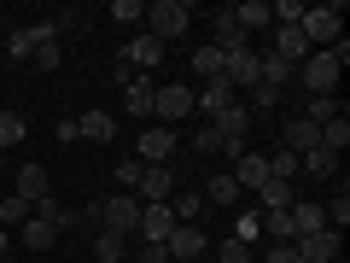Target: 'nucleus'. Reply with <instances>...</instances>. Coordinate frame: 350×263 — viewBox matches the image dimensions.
<instances>
[{"label":"nucleus","mask_w":350,"mask_h":263,"mask_svg":"<svg viewBox=\"0 0 350 263\" xmlns=\"http://www.w3.org/2000/svg\"><path fill=\"white\" fill-rule=\"evenodd\" d=\"M228 175H234V188H239V193H257L262 181H269V158H262V152H239Z\"/></svg>","instance_id":"f8f14e48"},{"label":"nucleus","mask_w":350,"mask_h":263,"mask_svg":"<svg viewBox=\"0 0 350 263\" xmlns=\"http://www.w3.org/2000/svg\"><path fill=\"white\" fill-rule=\"evenodd\" d=\"M152 117H158L163 129H170V123H187V117H193V88L187 82H163L158 94H152Z\"/></svg>","instance_id":"7ed1b4c3"},{"label":"nucleus","mask_w":350,"mask_h":263,"mask_svg":"<svg viewBox=\"0 0 350 263\" xmlns=\"http://www.w3.org/2000/svg\"><path fill=\"white\" fill-rule=\"evenodd\" d=\"M163 251H170V258H199V251H211V246H204L199 223H175V234L163 240Z\"/></svg>","instance_id":"ddd939ff"},{"label":"nucleus","mask_w":350,"mask_h":263,"mask_svg":"<svg viewBox=\"0 0 350 263\" xmlns=\"http://www.w3.org/2000/svg\"><path fill=\"white\" fill-rule=\"evenodd\" d=\"M152 94H158V88H152V76H140V82L123 88V105H129L135 117H146V123H152Z\"/></svg>","instance_id":"b1692460"},{"label":"nucleus","mask_w":350,"mask_h":263,"mask_svg":"<svg viewBox=\"0 0 350 263\" xmlns=\"http://www.w3.org/2000/svg\"><path fill=\"white\" fill-rule=\"evenodd\" d=\"M257 199H262V211H292V205H298L292 199V181H262Z\"/></svg>","instance_id":"a878e982"},{"label":"nucleus","mask_w":350,"mask_h":263,"mask_svg":"<svg viewBox=\"0 0 350 263\" xmlns=\"http://www.w3.org/2000/svg\"><path fill=\"white\" fill-rule=\"evenodd\" d=\"M298 76H304V88H310V100L315 94H333L338 88V59L333 53H310V59L298 64Z\"/></svg>","instance_id":"39448f33"},{"label":"nucleus","mask_w":350,"mask_h":263,"mask_svg":"<svg viewBox=\"0 0 350 263\" xmlns=\"http://www.w3.org/2000/svg\"><path fill=\"white\" fill-rule=\"evenodd\" d=\"M18 240H24V246H29V251H47V246H53V240H59V228H47V223H41V216H29V223H24V228H18Z\"/></svg>","instance_id":"7c9ffc66"},{"label":"nucleus","mask_w":350,"mask_h":263,"mask_svg":"<svg viewBox=\"0 0 350 263\" xmlns=\"http://www.w3.org/2000/svg\"><path fill=\"white\" fill-rule=\"evenodd\" d=\"M239 94H234V82H199V94H193V117H216V112H228Z\"/></svg>","instance_id":"6e6552de"},{"label":"nucleus","mask_w":350,"mask_h":263,"mask_svg":"<svg viewBox=\"0 0 350 263\" xmlns=\"http://www.w3.org/2000/svg\"><path fill=\"white\" fill-rule=\"evenodd\" d=\"M292 246H298V258H304V263H333L338 251H345V234L321 228V234H304V240H292Z\"/></svg>","instance_id":"1a4fd4ad"},{"label":"nucleus","mask_w":350,"mask_h":263,"mask_svg":"<svg viewBox=\"0 0 350 263\" xmlns=\"http://www.w3.org/2000/svg\"><path fill=\"white\" fill-rule=\"evenodd\" d=\"M216 263H251V246H239V240H222V246H216Z\"/></svg>","instance_id":"79ce46f5"},{"label":"nucleus","mask_w":350,"mask_h":263,"mask_svg":"<svg viewBox=\"0 0 350 263\" xmlns=\"http://www.w3.org/2000/svg\"><path fill=\"white\" fill-rule=\"evenodd\" d=\"M76 140H105V147H111L117 140V117L111 112H82L76 117Z\"/></svg>","instance_id":"4468645a"},{"label":"nucleus","mask_w":350,"mask_h":263,"mask_svg":"<svg viewBox=\"0 0 350 263\" xmlns=\"http://www.w3.org/2000/svg\"><path fill=\"white\" fill-rule=\"evenodd\" d=\"M298 29H304V41H310V53H327L338 41V6H304Z\"/></svg>","instance_id":"f03ea898"},{"label":"nucleus","mask_w":350,"mask_h":263,"mask_svg":"<svg viewBox=\"0 0 350 263\" xmlns=\"http://www.w3.org/2000/svg\"><path fill=\"white\" fill-rule=\"evenodd\" d=\"M170 234H175V211H170V199H163V205H140V246H163Z\"/></svg>","instance_id":"0eeeda50"},{"label":"nucleus","mask_w":350,"mask_h":263,"mask_svg":"<svg viewBox=\"0 0 350 263\" xmlns=\"http://www.w3.org/2000/svg\"><path fill=\"white\" fill-rule=\"evenodd\" d=\"M298 170H310V175H333V170H338V152L315 147V152H304V158H298Z\"/></svg>","instance_id":"72a5a7b5"},{"label":"nucleus","mask_w":350,"mask_h":263,"mask_svg":"<svg viewBox=\"0 0 350 263\" xmlns=\"http://www.w3.org/2000/svg\"><path fill=\"white\" fill-rule=\"evenodd\" d=\"M105 18H111V24H140V18H146V6H140V0H117Z\"/></svg>","instance_id":"58836bf2"},{"label":"nucleus","mask_w":350,"mask_h":263,"mask_svg":"<svg viewBox=\"0 0 350 263\" xmlns=\"http://www.w3.org/2000/svg\"><path fill=\"white\" fill-rule=\"evenodd\" d=\"M29 64H36V71H59V36H53V41H41V47L29 53Z\"/></svg>","instance_id":"ea45409f"},{"label":"nucleus","mask_w":350,"mask_h":263,"mask_svg":"<svg viewBox=\"0 0 350 263\" xmlns=\"http://www.w3.org/2000/svg\"><path fill=\"white\" fill-rule=\"evenodd\" d=\"M222 59H228V82H234V94L245 100L251 88H257V53H251V47H234V53H222Z\"/></svg>","instance_id":"9b49d317"},{"label":"nucleus","mask_w":350,"mask_h":263,"mask_svg":"<svg viewBox=\"0 0 350 263\" xmlns=\"http://www.w3.org/2000/svg\"><path fill=\"white\" fill-rule=\"evenodd\" d=\"M193 147H199V158H222L228 140H222V129H216V123H199V129H193Z\"/></svg>","instance_id":"c756f323"},{"label":"nucleus","mask_w":350,"mask_h":263,"mask_svg":"<svg viewBox=\"0 0 350 263\" xmlns=\"http://www.w3.org/2000/svg\"><path fill=\"white\" fill-rule=\"evenodd\" d=\"M129 263H140V258H129Z\"/></svg>","instance_id":"3c124183"},{"label":"nucleus","mask_w":350,"mask_h":263,"mask_svg":"<svg viewBox=\"0 0 350 263\" xmlns=\"http://www.w3.org/2000/svg\"><path fill=\"white\" fill-rule=\"evenodd\" d=\"M94 258L100 263H129V240L111 234V228H100V234H94Z\"/></svg>","instance_id":"393cba45"},{"label":"nucleus","mask_w":350,"mask_h":263,"mask_svg":"<svg viewBox=\"0 0 350 263\" xmlns=\"http://www.w3.org/2000/svg\"><path fill=\"white\" fill-rule=\"evenodd\" d=\"M193 71H199V82H222V76H228V59H222V47H211V41H204V47L193 53Z\"/></svg>","instance_id":"412c9836"},{"label":"nucleus","mask_w":350,"mask_h":263,"mask_svg":"<svg viewBox=\"0 0 350 263\" xmlns=\"http://www.w3.org/2000/svg\"><path fill=\"white\" fill-rule=\"evenodd\" d=\"M321 147H327V152H345V147H350V117H333V123H321Z\"/></svg>","instance_id":"f704fd0d"},{"label":"nucleus","mask_w":350,"mask_h":263,"mask_svg":"<svg viewBox=\"0 0 350 263\" xmlns=\"http://www.w3.org/2000/svg\"><path fill=\"white\" fill-rule=\"evenodd\" d=\"M321 147V129L310 123V117H286V152L292 158H304V152H315Z\"/></svg>","instance_id":"2eb2a0df"},{"label":"nucleus","mask_w":350,"mask_h":263,"mask_svg":"<svg viewBox=\"0 0 350 263\" xmlns=\"http://www.w3.org/2000/svg\"><path fill=\"white\" fill-rule=\"evenodd\" d=\"M292 175H298V158L292 152H275L269 158V181H292Z\"/></svg>","instance_id":"a19ab883"},{"label":"nucleus","mask_w":350,"mask_h":263,"mask_svg":"<svg viewBox=\"0 0 350 263\" xmlns=\"http://www.w3.org/2000/svg\"><path fill=\"white\" fill-rule=\"evenodd\" d=\"M251 105H262V112H269V105H280V88H262V82H257V88H251Z\"/></svg>","instance_id":"49530a36"},{"label":"nucleus","mask_w":350,"mask_h":263,"mask_svg":"<svg viewBox=\"0 0 350 263\" xmlns=\"http://www.w3.org/2000/svg\"><path fill=\"white\" fill-rule=\"evenodd\" d=\"M262 216V234L269 240H292V211H257Z\"/></svg>","instance_id":"c9c22d12"},{"label":"nucleus","mask_w":350,"mask_h":263,"mask_svg":"<svg viewBox=\"0 0 350 263\" xmlns=\"http://www.w3.org/2000/svg\"><path fill=\"white\" fill-rule=\"evenodd\" d=\"M211 47H222V53L245 47V29L234 24V12H216V41H211Z\"/></svg>","instance_id":"cd10ccee"},{"label":"nucleus","mask_w":350,"mask_h":263,"mask_svg":"<svg viewBox=\"0 0 350 263\" xmlns=\"http://www.w3.org/2000/svg\"><path fill=\"white\" fill-rule=\"evenodd\" d=\"M269 12H275V24H298L304 6H298V0H280V6H269Z\"/></svg>","instance_id":"37998d69"},{"label":"nucleus","mask_w":350,"mask_h":263,"mask_svg":"<svg viewBox=\"0 0 350 263\" xmlns=\"http://www.w3.org/2000/svg\"><path fill=\"white\" fill-rule=\"evenodd\" d=\"M29 216H41V223H47V228H59V234L82 223V216H76V211H64V205L53 199V193H47V199H36V211H29Z\"/></svg>","instance_id":"4be33fe9"},{"label":"nucleus","mask_w":350,"mask_h":263,"mask_svg":"<svg viewBox=\"0 0 350 263\" xmlns=\"http://www.w3.org/2000/svg\"><path fill=\"white\" fill-rule=\"evenodd\" d=\"M123 59L135 64V71H152V64H163V41H152V36H135L123 47Z\"/></svg>","instance_id":"6ab92c4d"},{"label":"nucleus","mask_w":350,"mask_h":263,"mask_svg":"<svg viewBox=\"0 0 350 263\" xmlns=\"http://www.w3.org/2000/svg\"><path fill=\"white\" fill-rule=\"evenodd\" d=\"M170 193H175V170H170V164H146L140 181H135V199L140 205H163Z\"/></svg>","instance_id":"423d86ee"},{"label":"nucleus","mask_w":350,"mask_h":263,"mask_svg":"<svg viewBox=\"0 0 350 263\" xmlns=\"http://www.w3.org/2000/svg\"><path fill=\"white\" fill-rule=\"evenodd\" d=\"M88 216H94L100 228H111V234H123V240L140 234V199H135V193H111V199H100Z\"/></svg>","instance_id":"f257e3e1"},{"label":"nucleus","mask_w":350,"mask_h":263,"mask_svg":"<svg viewBox=\"0 0 350 263\" xmlns=\"http://www.w3.org/2000/svg\"><path fill=\"white\" fill-rule=\"evenodd\" d=\"M170 211H175V223H193L199 216V193H170Z\"/></svg>","instance_id":"4c0bfd02"},{"label":"nucleus","mask_w":350,"mask_h":263,"mask_svg":"<svg viewBox=\"0 0 350 263\" xmlns=\"http://www.w3.org/2000/svg\"><path fill=\"white\" fill-rule=\"evenodd\" d=\"M12 193H18V199H29V205H36V199H47V193H53V175H47V164H18V175H12Z\"/></svg>","instance_id":"9d476101"},{"label":"nucleus","mask_w":350,"mask_h":263,"mask_svg":"<svg viewBox=\"0 0 350 263\" xmlns=\"http://www.w3.org/2000/svg\"><path fill=\"white\" fill-rule=\"evenodd\" d=\"M140 170H146L140 158H123V164H117V181H123V188H135V181H140Z\"/></svg>","instance_id":"c03bdc74"},{"label":"nucleus","mask_w":350,"mask_h":263,"mask_svg":"<svg viewBox=\"0 0 350 263\" xmlns=\"http://www.w3.org/2000/svg\"><path fill=\"white\" fill-rule=\"evenodd\" d=\"M269 263H304V258H298V246H292V240H275V251H269Z\"/></svg>","instance_id":"a18cd8bd"},{"label":"nucleus","mask_w":350,"mask_h":263,"mask_svg":"<svg viewBox=\"0 0 350 263\" xmlns=\"http://www.w3.org/2000/svg\"><path fill=\"white\" fill-rule=\"evenodd\" d=\"M298 117H310V123H315V129H321V123H333V117H345V105H338V100H333V94H315V100H310V105H304V112H298Z\"/></svg>","instance_id":"c85d7f7f"},{"label":"nucleus","mask_w":350,"mask_h":263,"mask_svg":"<svg viewBox=\"0 0 350 263\" xmlns=\"http://www.w3.org/2000/svg\"><path fill=\"white\" fill-rule=\"evenodd\" d=\"M29 211H36V205L18 199V193H12V199H0V228H24V223H29Z\"/></svg>","instance_id":"473e14b6"},{"label":"nucleus","mask_w":350,"mask_h":263,"mask_svg":"<svg viewBox=\"0 0 350 263\" xmlns=\"http://www.w3.org/2000/svg\"><path fill=\"white\" fill-rule=\"evenodd\" d=\"M321 228H327V205H292V240L321 234Z\"/></svg>","instance_id":"aec40b11"},{"label":"nucleus","mask_w":350,"mask_h":263,"mask_svg":"<svg viewBox=\"0 0 350 263\" xmlns=\"http://www.w3.org/2000/svg\"><path fill=\"white\" fill-rule=\"evenodd\" d=\"M170 152H175V129H163V123H146V129H140V158L163 164Z\"/></svg>","instance_id":"dca6fc26"},{"label":"nucleus","mask_w":350,"mask_h":263,"mask_svg":"<svg viewBox=\"0 0 350 263\" xmlns=\"http://www.w3.org/2000/svg\"><path fill=\"white\" fill-rule=\"evenodd\" d=\"M234 240H239V246H257V240H262V216H257V211H245V216L234 223Z\"/></svg>","instance_id":"e433bc0d"},{"label":"nucleus","mask_w":350,"mask_h":263,"mask_svg":"<svg viewBox=\"0 0 350 263\" xmlns=\"http://www.w3.org/2000/svg\"><path fill=\"white\" fill-rule=\"evenodd\" d=\"M6 246H12V228H0V258H6Z\"/></svg>","instance_id":"de8ad7c7"},{"label":"nucleus","mask_w":350,"mask_h":263,"mask_svg":"<svg viewBox=\"0 0 350 263\" xmlns=\"http://www.w3.org/2000/svg\"><path fill=\"white\" fill-rule=\"evenodd\" d=\"M0 263H12V258H0Z\"/></svg>","instance_id":"8fccbe9b"},{"label":"nucleus","mask_w":350,"mask_h":263,"mask_svg":"<svg viewBox=\"0 0 350 263\" xmlns=\"http://www.w3.org/2000/svg\"><path fill=\"white\" fill-rule=\"evenodd\" d=\"M24 135H29V123H24V117H18V112H0V152H12Z\"/></svg>","instance_id":"2f4dec72"},{"label":"nucleus","mask_w":350,"mask_h":263,"mask_svg":"<svg viewBox=\"0 0 350 263\" xmlns=\"http://www.w3.org/2000/svg\"><path fill=\"white\" fill-rule=\"evenodd\" d=\"M234 24L251 36V29H269V24H275V12H269V0H245V6H234Z\"/></svg>","instance_id":"5701e85b"},{"label":"nucleus","mask_w":350,"mask_h":263,"mask_svg":"<svg viewBox=\"0 0 350 263\" xmlns=\"http://www.w3.org/2000/svg\"><path fill=\"white\" fill-rule=\"evenodd\" d=\"M211 123L222 129V140H245V135H251V112H245V100H234L228 112H216Z\"/></svg>","instance_id":"a211bd4d"},{"label":"nucleus","mask_w":350,"mask_h":263,"mask_svg":"<svg viewBox=\"0 0 350 263\" xmlns=\"http://www.w3.org/2000/svg\"><path fill=\"white\" fill-rule=\"evenodd\" d=\"M0 170H6V152H0Z\"/></svg>","instance_id":"09e8293b"},{"label":"nucleus","mask_w":350,"mask_h":263,"mask_svg":"<svg viewBox=\"0 0 350 263\" xmlns=\"http://www.w3.org/2000/svg\"><path fill=\"white\" fill-rule=\"evenodd\" d=\"M146 36L152 41H175V36H187V24H193V12L181 6V0H158V6H146Z\"/></svg>","instance_id":"20e7f679"},{"label":"nucleus","mask_w":350,"mask_h":263,"mask_svg":"<svg viewBox=\"0 0 350 263\" xmlns=\"http://www.w3.org/2000/svg\"><path fill=\"white\" fill-rule=\"evenodd\" d=\"M245 199V193L234 188V175H211V181H204V205H239Z\"/></svg>","instance_id":"bb28decb"},{"label":"nucleus","mask_w":350,"mask_h":263,"mask_svg":"<svg viewBox=\"0 0 350 263\" xmlns=\"http://www.w3.org/2000/svg\"><path fill=\"white\" fill-rule=\"evenodd\" d=\"M53 36H59V24H29V29H12L6 47H12V59H29V53H36L41 41H53Z\"/></svg>","instance_id":"f3484780"}]
</instances>
